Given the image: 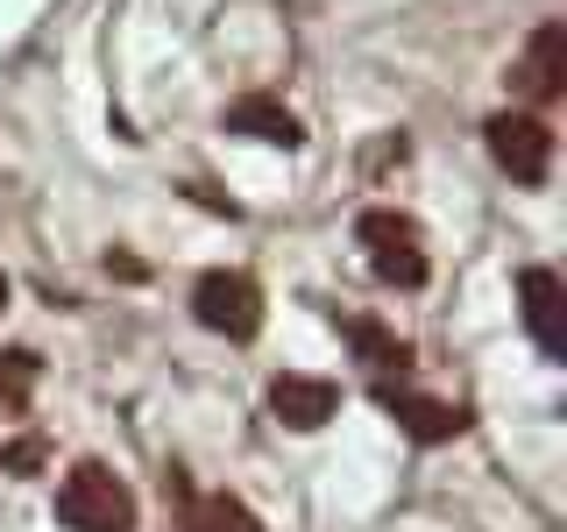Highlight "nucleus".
Segmentation results:
<instances>
[{"label": "nucleus", "instance_id": "obj_1", "mask_svg": "<svg viewBox=\"0 0 567 532\" xmlns=\"http://www.w3.org/2000/svg\"><path fill=\"white\" fill-rule=\"evenodd\" d=\"M58 519L71 532H135V497L106 461H79L58 483Z\"/></svg>", "mask_w": 567, "mask_h": 532}, {"label": "nucleus", "instance_id": "obj_2", "mask_svg": "<svg viewBox=\"0 0 567 532\" xmlns=\"http://www.w3.org/2000/svg\"><path fill=\"white\" fill-rule=\"evenodd\" d=\"M354 242L369 248V270H377L383 284H404V291L425 284V248H419V227L404 221V213L369 206L362 221H354Z\"/></svg>", "mask_w": 567, "mask_h": 532}, {"label": "nucleus", "instance_id": "obj_3", "mask_svg": "<svg viewBox=\"0 0 567 532\" xmlns=\"http://www.w3.org/2000/svg\"><path fill=\"white\" fill-rule=\"evenodd\" d=\"M192 313H199V327L227 334V341H248L262 327V291L241 270H206L192 284Z\"/></svg>", "mask_w": 567, "mask_h": 532}, {"label": "nucleus", "instance_id": "obj_4", "mask_svg": "<svg viewBox=\"0 0 567 532\" xmlns=\"http://www.w3.org/2000/svg\"><path fill=\"white\" fill-rule=\"evenodd\" d=\"M483 135H489V156L518 177V185H539V177L554 171V129H546L539 114H496Z\"/></svg>", "mask_w": 567, "mask_h": 532}, {"label": "nucleus", "instance_id": "obj_5", "mask_svg": "<svg viewBox=\"0 0 567 532\" xmlns=\"http://www.w3.org/2000/svg\"><path fill=\"white\" fill-rule=\"evenodd\" d=\"M270 412L284 426H298V433H312V426H327L333 412H341V390H333L327 377H298V369H284V377L270 383Z\"/></svg>", "mask_w": 567, "mask_h": 532}, {"label": "nucleus", "instance_id": "obj_6", "mask_svg": "<svg viewBox=\"0 0 567 532\" xmlns=\"http://www.w3.org/2000/svg\"><path fill=\"white\" fill-rule=\"evenodd\" d=\"M518 298H525V327L546 355H567V291L554 270H525L518 277Z\"/></svg>", "mask_w": 567, "mask_h": 532}, {"label": "nucleus", "instance_id": "obj_7", "mask_svg": "<svg viewBox=\"0 0 567 532\" xmlns=\"http://www.w3.org/2000/svg\"><path fill=\"white\" fill-rule=\"evenodd\" d=\"M518 85L532 100H560V85H567V29L560 22H539L532 29V43H525V64H518Z\"/></svg>", "mask_w": 567, "mask_h": 532}, {"label": "nucleus", "instance_id": "obj_8", "mask_svg": "<svg viewBox=\"0 0 567 532\" xmlns=\"http://www.w3.org/2000/svg\"><path fill=\"white\" fill-rule=\"evenodd\" d=\"M227 129L270 142V150H298V142H306L298 114H291V106H277V100H235V106H227Z\"/></svg>", "mask_w": 567, "mask_h": 532}, {"label": "nucleus", "instance_id": "obj_9", "mask_svg": "<svg viewBox=\"0 0 567 532\" xmlns=\"http://www.w3.org/2000/svg\"><path fill=\"white\" fill-rule=\"evenodd\" d=\"M383 405L398 412V426L412 440H454L461 426H468V412L461 405H440V398H412V390H383Z\"/></svg>", "mask_w": 567, "mask_h": 532}, {"label": "nucleus", "instance_id": "obj_10", "mask_svg": "<svg viewBox=\"0 0 567 532\" xmlns=\"http://www.w3.org/2000/svg\"><path fill=\"white\" fill-rule=\"evenodd\" d=\"M185 532H262V519L235 497H199V504L185 511Z\"/></svg>", "mask_w": 567, "mask_h": 532}, {"label": "nucleus", "instance_id": "obj_11", "mask_svg": "<svg viewBox=\"0 0 567 532\" xmlns=\"http://www.w3.org/2000/svg\"><path fill=\"white\" fill-rule=\"evenodd\" d=\"M341 334H348V341H354V348H362V355H369V362H377V369H390V362H398V369H404V362H412V348H404V341H398V334H383V327H369V319H341Z\"/></svg>", "mask_w": 567, "mask_h": 532}, {"label": "nucleus", "instance_id": "obj_12", "mask_svg": "<svg viewBox=\"0 0 567 532\" xmlns=\"http://www.w3.org/2000/svg\"><path fill=\"white\" fill-rule=\"evenodd\" d=\"M29 383H35V355H29V348L0 355V398H8V405H22V398H29Z\"/></svg>", "mask_w": 567, "mask_h": 532}, {"label": "nucleus", "instance_id": "obj_13", "mask_svg": "<svg viewBox=\"0 0 567 532\" xmlns=\"http://www.w3.org/2000/svg\"><path fill=\"white\" fill-rule=\"evenodd\" d=\"M0 313H8V277H0Z\"/></svg>", "mask_w": 567, "mask_h": 532}]
</instances>
